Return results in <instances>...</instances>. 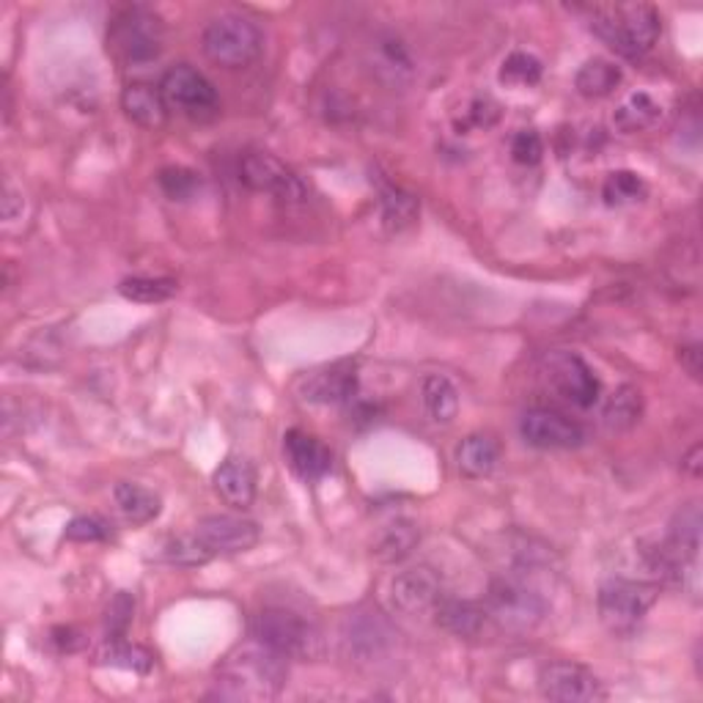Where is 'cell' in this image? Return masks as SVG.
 Wrapping results in <instances>:
<instances>
[{"instance_id": "cell-17", "label": "cell", "mask_w": 703, "mask_h": 703, "mask_svg": "<svg viewBox=\"0 0 703 703\" xmlns=\"http://www.w3.org/2000/svg\"><path fill=\"white\" fill-rule=\"evenodd\" d=\"M215 492L234 508H248L256 497V471L248 459L231 456L215 471Z\"/></svg>"}, {"instance_id": "cell-18", "label": "cell", "mask_w": 703, "mask_h": 703, "mask_svg": "<svg viewBox=\"0 0 703 703\" xmlns=\"http://www.w3.org/2000/svg\"><path fill=\"white\" fill-rule=\"evenodd\" d=\"M121 108H125V113L130 116L135 125L146 127V130L162 127L168 121V113H171L160 88L149 83L127 86L125 93H121Z\"/></svg>"}, {"instance_id": "cell-34", "label": "cell", "mask_w": 703, "mask_h": 703, "mask_svg": "<svg viewBox=\"0 0 703 703\" xmlns=\"http://www.w3.org/2000/svg\"><path fill=\"white\" fill-rule=\"evenodd\" d=\"M501 119V105L492 97H476L465 110V121H456V130H489Z\"/></svg>"}, {"instance_id": "cell-28", "label": "cell", "mask_w": 703, "mask_h": 703, "mask_svg": "<svg viewBox=\"0 0 703 703\" xmlns=\"http://www.w3.org/2000/svg\"><path fill=\"white\" fill-rule=\"evenodd\" d=\"M420 542V531L418 525L409 523V519H396L394 525H388L383 531V536L374 544V555L385 564H396V561H404Z\"/></svg>"}, {"instance_id": "cell-41", "label": "cell", "mask_w": 703, "mask_h": 703, "mask_svg": "<svg viewBox=\"0 0 703 703\" xmlns=\"http://www.w3.org/2000/svg\"><path fill=\"white\" fill-rule=\"evenodd\" d=\"M701 347L699 344H690V347L679 349V363L684 366V372L690 374L693 379L701 377Z\"/></svg>"}, {"instance_id": "cell-1", "label": "cell", "mask_w": 703, "mask_h": 703, "mask_svg": "<svg viewBox=\"0 0 703 703\" xmlns=\"http://www.w3.org/2000/svg\"><path fill=\"white\" fill-rule=\"evenodd\" d=\"M286 676V657L259 641L245 643L220 662L215 695L226 701H273L284 690Z\"/></svg>"}, {"instance_id": "cell-27", "label": "cell", "mask_w": 703, "mask_h": 703, "mask_svg": "<svg viewBox=\"0 0 703 703\" xmlns=\"http://www.w3.org/2000/svg\"><path fill=\"white\" fill-rule=\"evenodd\" d=\"M374 69H377L379 78L398 86L413 78V58L396 37H383L374 44Z\"/></svg>"}, {"instance_id": "cell-31", "label": "cell", "mask_w": 703, "mask_h": 703, "mask_svg": "<svg viewBox=\"0 0 703 703\" xmlns=\"http://www.w3.org/2000/svg\"><path fill=\"white\" fill-rule=\"evenodd\" d=\"M179 291V284L171 278H146V275H132L119 284V295L132 303H143V306H155V303H166Z\"/></svg>"}, {"instance_id": "cell-21", "label": "cell", "mask_w": 703, "mask_h": 703, "mask_svg": "<svg viewBox=\"0 0 703 703\" xmlns=\"http://www.w3.org/2000/svg\"><path fill=\"white\" fill-rule=\"evenodd\" d=\"M113 501H116V506H119V512L125 514L127 523H132V525L151 523V519L160 517V512H162L160 495L146 489V486H140V484H130V482L116 484Z\"/></svg>"}, {"instance_id": "cell-36", "label": "cell", "mask_w": 703, "mask_h": 703, "mask_svg": "<svg viewBox=\"0 0 703 703\" xmlns=\"http://www.w3.org/2000/svg\"><path fill=\"white\" fill-rule=\"evenodd\" d=\"M198 185H201V179L190 168H166V171H160V187L171 201H187L198 190Z\"/></svg>"}, {"instance_id": "cell-20", "label": "cell", "mask_w": 703, "mask_h": 703, "mask_svg": "<svg viewBox=\"0 0 703 703\" xmlns=\"http://www.w3.org/2000/svg\"><path fill=\"white\" fill-rule=\"evenodd\" d=\"M660 119H662V105L657 102V99L646 91H635V93H630L618 108H615L613 127L618 132L632 135V132L652 130Z\"/></svg>"}, {"instance_id": "cell-10", "label": "cell", "mask_w": 703, "mask_h": 703, "mask_svg": "<svg viewBox=\"0 0 703 703\" xmlns=\"http://www.w3.org/2000/svg\"><path fill=\"white\" fill-rule=\"evenodd\" d=\"M239 179L250 190L267 192V196H275L278 201L286 204H300L308 196L300 176L291 171L289 166H284L275 155H267V151H250V155H245L242 162H239Z\"/></svg>"}, {"instance_id": "cell-16", "label": "cell", "mask_w": 703, "mask_h": 703, "mask_svg": "<svg viewBox=\"0 0 703 703\" xmlns=\"http://www.w3.org/2000/svg\"><path fill=\"white\" fill-rule=\"evenodd\" d=\"M303 398L310 404H344L357 394V368L352 363H336L310 374L303 383Z\"/></svg>"}, {"instance_id": "cell-37", "label": "cell", "mask_w": 703, "mask_h": 703, "mask_svg": "<svg viewBox=\"0 0 703 703\" xmlns=\"http://www.w3.org/2000/svg\"><path fill=\"white\" fill-rule=\"evenodd\" d=\"M105 662L127 667V671L146 673L151 667V654L143 652L140 646H130V643H113V646H108V652H105Z\"/></svg>"}, {"instance_id": "cell-13", "label": "cell", "mask_w": 703, "mask_h": 703, "mask_svg": "<svg viewBox=\"0 0 703 703\" xmlns=\"http://www.w3.org/2000/svg\"><path fill=\"white\" fill-rule=\"evenodd\" d=\"M198 542L212 555H237L248 553L259 544V525L250 519L234 517V514H209L198 519L196 531Z\"/></svg>"}, {"instance_id": "cell-39", "label": "cell", "mask_w": 703, "mask_h": 703, "mask_svg": "<svg viewBox=\"0 0 703 703\" xmlns=\"http://www.w3.org/2000/svg\"><path fill=\"white\" fill-rule=\"evenodd\" d=\"M69 542H102L108 538V527L97 517H78L67 525Z\"/></svg>"}, {"instance_id": "cell-24", "label": "cell", "mask_w": 703, "mask_h": 703, "mask_svg": "<svg viewBox=\"0 0 703 703\" xmlns=\"http://www.w3.org/2000/svg\"><path fill=\"white\" fill-rule=\"evenodd\" d=\"M420 398H424L426 413L437 424H450L459 413V390L445 374H429L420 383Z\"/></svg>"}, {"instance_id": "cell-25", "label": "cell", "mask_w": 703, "mask_h": 703, "mask_svg": "<svg viewBox=\"0 0 703 703\" xmlns=\"http://www.w3.org/2000/svg\"><path fill=\"white\" fill-rule=\"evenodd\" d=\"M621 80H624V75H621V69L613 61H607V58H591V61H585L580 67L574 86H577V91L583 97L602 99L611 97L615 88L621 86Z\"/></svg>"}, {"instance_id": "cell-12", "label": "cell", "mask_w": 703, "mask_h": 703, "mask_svg": "<svg viewBox=\"0 0 703 703\" xmlns=\"http://www.w3.org/2000/svg\"><path fill=\"white\" fill-rule=\"evenodd\" d=\"M519 435L527 445L542 450H566L583 445L585 432L577 420L566 418L564 413H555V409L536 407L527 409L519 420Z\"/></svg>"}, {"instance_id": "cell-2", "label": "cell", "mask_w": 703, "mask_h": 703, "mask_svg": "<svg viewBox=\"0 0 703 703\" xmlns=\"http://www.w3.org/2000/svg\"><path fill=\"white\" fill-rule=\"evenodd\" d=\"M660 14L654 6L632 3L600 9L594 17V31L626 58H641L657 44Z\"/></svg>"}, {"instance_id": "cell-40", "label": "cell", "mask_w": 703, "mask_h": 703, "mask_svg": "<svg viewBox=\"0 0 703 703\" xmlns=\"http://www.w3.org/2000/svg\"><path fill=\"white\" fill-rule=\"evenodd\" d=\"M132 611H135V605H132L130 596L127 594L116 596V600L110 602V607H108V630L113 632V635H121V632L130 626Z\"/></svg>"}, {"instance_id": "cell-9", "label": "cell", "mask_w": 703, "mask_h": 703, "mask_svg": "<svg viewBox=\"0 0 703 703\" xmlns=\"http://www.w3.org/2000/svg\"><path fill=\"white\" fill-rule=\"evenodd\" d=\"M162 99L168 110L187 116V119H209L218 110V91L198 69L179 63L162 75Z\"/></svg>"}, {"instance_id": "cell-14", "label": "cell", "mask_w": 703, "mask_h": 703, "mask_svg": "<svg viewBox=\"0 0 703 703\" xmlns=\"http://www.w3.org/2000/svg\"><path fill=\"white\" fill-rule=\"evenodd\" d=\"M439 600H443V583L429 566H415L396 574L390 583V605L404 615L435 613Z\"/></svg>"}, {"instance_id": "cell-32", "label": "cell", "mask_w": 703, "mask_h": 703, "mask_svg": "<svg viewBox=\"0 0 703 703\" xmlns=\"http://www.w3.org/2000/svg\"><path fill=\"white\" fill-rule=\"evenodd\" d=\"M648 187L635 171H615L605 179L602 185V198H605L607 207H626V204H635L641 198H646Z\"/></svg>"}, {"instance_id": "cell-4", "label": "cell", "mask_w": 703, "mask_h": 703, "mask_svg": "<svg viewBox=\"0 0 703 703\" xmlns=\"http://www.w3.org/2000/svg\"><path fill=\"white\" fill-rule=\"evenodd\" d=\"M486 618L495 621L501 630L514 635H527L536 630L547 615V602L538 591L527 588L519 580H495L486 596Z\"/></svg>"}, {"instance_id": "cell-33", "label": "cell", "mask_w": 703, "mask_h": 703, "mask_svg": "<svg viewBox=\"0 0 703 703\" xmlns=\"http://www.w3.org/2000/svg\"><path fill=\"white\" fill-rule=\"evenodd\" d=\"M542 75H544L542 61H538L536 56H531V52L517 50L503 61L501 83H506L512 88H531L542 80Z\"/></svg>"}, {"instance_id": "cell-42", "label": "cell", "mask_w": 703, "mask_h": 703, "mask_svg": "<svg viewBox=\"0 0 703 703\" xmlns=\"http://www.w3.org/2000/svg\"><path fill=\"white\" fill-rule=\"evenodd\" d=\"M701 459H703V448H701V445H693V448H690V454L682 459L684 473H687V476H693V478H701V471H703Z\"/></svg>"}, {"instance_id": "cell-19", "label": "cell", "mask_w": 703, "mask_h": 703, "mask_svg": "<svg viewBox=\"0 0 703 703\" xmlns=\"http://www.w3.org/2000/svg\"><path fill=\"white\" fill-rule=\"evenodd\" d=\"M390 626L377 613H360L347 621V643L355 654L363 657H379L390 646Z\"/></svg>"}, {"instance_id": "cell-6", "label": "cell", "mask_w": 703, "mask_h": 703, "mask_svg": "<svg viewBox=\"0 0 703 703\" xmlns=\"http://www.w3.org/2000/svg\"><path fill=\"white\" fill-rule=\"evenodd\" d=\"M654 602H657V588L654 585L624 577L605 580L600 596H596L602 624L615 635H626V632L635 630L652 611Z\"/></svg>"}, {"instance_id": "cell-30", "label": "cell", "mask_w": 703, "mask_h": 703, "mask_svg": "<svg viewBox=\"0 0 703 703\" xmlns=\"http://www.w3.org/2000/svg\"><path fill=\"white\" fill-rule=\"evenodd\" d=\"M379 207H383V222L390 231H402L418 218V198L409 196L402 187L385 185L379 192Z\"/></svg>"}, {"instance_id": "cell-29", "label": "cell", "mask_w": 703, "mask_h": 703, "mask_svg": "<svg viewBox=\"0 0 703 703\" xmlns=\"http://www.w3.org/2000/svg\"><path fill=\"white\" fill-rule=\"evenodd\" d=\"M671 549L682 558L695 561L701 549V508L699 503H687L682 512L673 517L671 525Z\"/></svg>"}, {"instance_id": "cell-38", "label": "cell", "mask_w": 703, "mask_h": 703, "mask_svg": "<svg viewBox=\"0 0 703 703\" xmlns=\"http://www.w3.org/2000/svg\"><path fill=\"white\" fill-rule=\"evenodd\" d=\"M542 155H544V143H542V138H538V132L519 130L512 138V157H514V162H519V166H536V162L542 160Z\"/></svg>"}, {"instance_id": "cell-22", "label": "cell", "mask_w": 703, "mask_h": 703, "mask_svg": "<svg viewBox=\"0 0 703 703\" xmlns=\"http://www.w3.org/2000/svg\"><path fill=\"white\" fill-rule=\"evenodd\" d=\"M435 615L437 624L456 637H476L486 624V611L476 602L439 600Z\"/></svg>"}, {"instance_id": "cell-5", "label": "cell", "mask_w": 703, "mask_h": 703, "mask_svg": "<svg viewBox=\"0 0 703 703\" xmlns=\"http://www.w3.org/2000/svg\"><path fill=\"white\" fill-rule=\"evenodd\" d=\"M204 56L209 61L220 63V67L239 69L248 67L250 61H256L264 47L261 31L250 20L239 14H222L215 17L207 28H204L201 37Z\"/></svg>"}, {"instance_id": "cell-35", "label": "cell", "mask_w": 703, "mask_h": 703, "mask_svg": "<svg viewBox=\"0 0 703 703\" xmlns=\"http://www.w3.org/2000/svg\"><path fill=\"white\" fill-rule=\"evenodd\" d=\"M166 558L176 566H201V564H207L209 558H215V555L209 553V549L198 542L196 533H192V536L174 538V542L166 547Z\"/></svg>"}, {"instance_id": "cell-11", "label": "cell", "mask_w": 703, "mask_h": 703, "mask_svg": "<svg viewBox=\"0 0 703 703\" xmlns=\"http://www.w3.org/2000/svg\"><path fill=\"white\" fill-rule=\"evenodd\" d=\"M538 687L544 699L558 703H594L607 699L600 679L577 662H549L538 673Z\"/></svg>"}, {"instance_id": "cell-15", "label": "cell", "mask_w": 703, "mask_h": 703, "mask_svg": "<svg viewBox=\"0 0 703 703\" xmlns=\"http://www.w3.org/2000/svg\"><path fill=\"white\" fill-rule=\"evenodd\" d=\"M284 454L291 471H295L303 482H319V478H325L333 467L330 448H327L319 437L300 429L286 432Z\"/></svg>"}, {"instance_id": "cell-3", "label": "cell", "mask_w": 703, "mask_h": 703, "mask_svg": "<svg viewBox=\"0 0 703 703\" xmlns=\"http://www.w3.org/2000/svg\"><path fill=\"white\" fill-rule=\"evenodd\" d=\"M254 637L286 660H319L325 652L321 632L291 611L269 607L254 618Z\"/></svg>"}, {"instance_id": "cell-23", "label": "cell", "mask_w": 703, "mask_h": 703, "mask_svg": "<svg viewBox=\"0 0 703 703\" xmlns=\"http://www.w3.org/2000/svg\"><path fill=\"white\" fill-rule=\"evenodd\" d=\"M497 459H501V445L486 435L465 437L456 448V462H459V471L467 478L489 476L497 467Z\"/></svg>"}, {"instance_id": "cell-8", "label": "cell", "mask_w": 703, "mask_h": 703, "mask_svg": "<svg viewBox=\"0 0 703 703\" xmlns=\"http://www.w3.org/2000/svg\"><path fill=\"white\" fill-rule=\"evenodd\" d=\"M544 379H547V385L555 394L566 398L574 407L588 409L600 402V379L591 372L588 363L580 355H574V352H549V355L544 357Z\"/></svg>"}, {"instance_id": "cell-7", "label": "cell", "mask_w": 703, "mask_h": 703, "mask_svg": "<svg viewBox=\"0 0 703 703\" xmlns=\"http://www.w3.org/2000/svg\"><path fill=\"white\" fill-rule=\"evenodd\" d=\"M162 44L160 17L146 9H127L113 20L108 33V47L130 63H143L157 58Z\"/></svg>"}, {"instance_id": "cell-26", "label": "cell", "mask_w": 703, "mask_h": 703, "mask_svg": "<svg viewBox=\"0 0 703 703\" xmlns=\"http://www.w3.org/2000/svg\"><path fill=\"white\" fill-rule=\"evenodd\" d=\"M643 415V394L632 385H621L615 394L607 398L602 407V424L611 432H626L641 420Z\"/></svg>"}]
</instances>
